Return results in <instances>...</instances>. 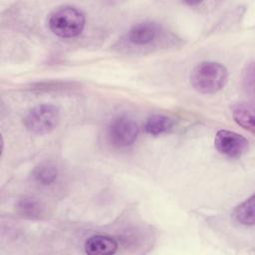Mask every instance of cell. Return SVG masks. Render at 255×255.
I'll return each mask as SVG.
<instances>
[{"mask_svg": "<svg viewBox=\"0 0 255 255\" xmlns=\"http://www.w3.org/2000/svg\"><path fill=\"white\" fill-rule=\"evenodd\" d=\"M60 120L59 109L51 104H41L32 108L24 118L25 128L35 134L51 132Z\"/></svg>", "mask_w": 255, "mask_h": 255, "instance_id": "3", "label": "cell"}, {"mask_svg": "<svg viewBox=\"0 0 255 255\" xmlns=\"http://www.w3.org/2000/svg\"><path fill=\"white\" fill-rule=\"evenodd\" d=\"M231 114L237 125L254 132V109L251 105L245 102L236 103L231 108Z\"/></svg>", "mask_w": 255, "mask_h": 255, "instance_id": "8", "label": "cell"}, {"mask_svg": "<svg viewBox=\"0 0 255 255\" xmlns=\"http://www.w3.org/2000/svg\"><path fill=\"white\" fill-rule=\"evenodd\" d=\"M59 174L57 165L52 161H43L32 170L33 180L43 186H47L56 181Z\"/></svg>", "mask_w": 255, "mask_h": 255, "instance_id": "9", "label": "cell"}, {"mask_svg": "<svg viewBox=\"0 0 255 255\" xmlns=\"http://www.w3.org/2000/svg\"><path fill=\"white\" fill-rule=\"evenodd\" d=\"M139 128L133 118L121 115L114 118L108 126V138L117 147L131 145L137 138Z\"/></svg>", "mask_w": 255, "mask_h": 255, "instance_id": "4", "label": "cell"}, {"mask_svg": "<svg viewBox=\"0 0 255 255\" xmlns=\"http://www.w3.org/2000/svg\"><path fill=\"white\" fill-rule=\"evenodd\" d=\"M85 14L80 9L69 5L55 10L48 20L52 33L61 38L79 36L85 27Z\"/></svg>", "mask_w": 255, "mask_h": 255, "instance_id": "2", "label": "cell"}, {"mask_svg": "<svg viewBox=\"0 0 255 255\" xmlns=\"http://www.w3.org/2000/svg\"><path fill=\"white\" fill-rule=\"evenodd\" d=\"M233 218L242 225L254 224V195L237 205L233 211Z\"/></svg>", "mask_w": 255, "mask_h": 255, "instance_id": "12", "label": "cell"}, {"mask_svg": "<svg viewBox=\"0 0 255 255\" xmlns=\"http://www.w3.org/2000/svg\"><path fill=\"white\" fill-rule=\"evenodd\" d=\"M16 209L22 217L27 219H39L44 213L41 202L31 196H25L19 199L16 204Z\"/></svg>", "mask_w": 255, "mask_h": 255, "instance_id": "11", "label": "cell"}, {"mask_svg": "<svg viewBox=\"0 0 255 255\" xmlns=\"http://www.w3.org/2000/svg\"><path fill=\"white\" fill-rule=\"evenodd\" d=\"M173 121L164 115H152L148 117L143 125V129L151 135H160L168 132L173 128Z\"/></svg>", "mask_w": 255, "mask_h": 255, "instance_id": "10", "label": "cell"}, {"mask_svg": "<svg viewBox=\"0 0 255 255\" xmlns=\"http://www.w3.org/2000/svg\"><path fill=\"white\" fill-rule=\"evenodd\" d=\"M228 79L227 69L217 62H202L196 65L190 74V83L201 94H215L220 91Z\"/></svg>", "mask_w": 255, "mask_h": 255, "instance_id": "1", "label": "cell"}, {"mask_svg": "<svg viewBox=\"0 0 255 255\" xmlns=\"http://www.w3.org/2000/svg\"><path fill=\"white\" fill-rule=\"evenodd\" d=\"M214 146L221 154L236 158L246 153L249 148V142L240 133L228 129H220L216 132Z\"/></svg>", "mask_w": 255, "mask_h": 255, "instance_id": "5", "label": "cell"}, {"mask_svg": "<svg viewBox=\"0 0 255 255\" xmlns=\"http://www.w3.org/2000/svg\"><path fill=\"white\" fill-rule=\"evenodd\" d=\"M118 242L106 235H94L85 242V252L90 255H111L118 250Z\"/></svg>", "mask_w": 255, "mask_h": 255, "instance_id": "7", "label": "cell"}, {"mask_svg": "<svg viewBox=\"0 0 255 255\" xmlns=\"http://www.w3.org/2000/svg\"><path fill=\"white\" fill-rule=\"evenodd\" d=\"M160 33L157 23L143 21L134 24L127 33V40L134 46H146L152 43Z\"/></svg>", "mask_w": 255, "mask_h": 255, "instance_id": "6", "label": "cell"}]
</instances>
